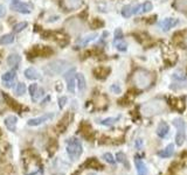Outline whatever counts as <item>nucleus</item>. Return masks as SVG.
<instances>
[{
	"label": "nucleus",
	"instance_id": "f257e3e1",
	"mask_svg": "<svg viewBox=\"0 0 187 175\" xmlns=\"http://www.w3.org/2000/svg\"><path fill=\"white\" fill-rule=\"evenodd\" d=\"M165 110H166V103H165V100L159 98L152 99L144 105H141V107H140V112L144 117L157 116V115L163 113Z\"/></svg>",
	"mask_w": 187,
	"mask_h": 175
},
{
	"label": "nucleus",
	"instance_id": "f03ea898",
	"mask_svg": "<svg viewBox=\"0 0 187 175\" xmlns=\"http://www.w3.org/2000/svg\"><path fill=\"white\" fill-rule=\"evenodd\" d=\"M132 81H133L134 85L138 89H146L151 85L152 83V75L151 72H149L147 70L139 69L134 71L133 76H132Z\"/></svg>",
	"mask_w": 187,
	"mask_h": 175
},
{
	"label": "nucleus",
	"instance_id": "7ed1b4c3",
	"mask_svg": "<svg viewBox=\"0 0 187 175\" xmlns=\"http://www.w3.org/2000/svg\"><path fill=\"white\" fill-rule=\"evenodd\" d=\"M67 153L71 160H77L82 154V144L77 138H69L67 140Z\"/></svg>",
	"mask_w": 187,
	"mask_h": 175
},
{
	"label": "nucleus",
	"instance_id": "20e7f679",
	"mask_svg": "<svg viewBox=\"0 0 187 175\" xmlns=\"http://www.w3.org/2000/svg\"><path fill=\"white\" fill-rule=\"evenodd\" d=\"M67 67H68V62L62 61V60H56V61H53V62L46 64L43 70L47 75L55 76L58 74H62L64 70L67 69Z\"/></svg>",
	"mask_w": 187,
	"mask_h": 175
},
{
	"label": "nucleus",
	"instance_id": "39448f33",
	"mask_svg": "<svg viewBox=\"0 0 187 175\" xmlns=\"http://www.w3.org/2000/svg\"><path fill=\"white\" fill-rule=\"evenodd\" d=\"M173 125L177 127V137H175V144L178 146H181L185 140V131H186V124L184 119L181 118H175L173 120Z\"/></svg>",
	"mask_w": 187,
	"mask_h": 175
},
{
	"label": "nucleus",
	"instance_id": "423d86ee",
	"mask_svg": "<svg viewBox=\"0 0 187 175\" xmlns=\"http://www.w3.org/2000/svg\"><path fill=\"white\" fill-rule=\"evenodd\" d=\"M64 80H66V83H67V89L69 92H75V87H76V70L74 68L69 69L66 74H64Z\"/></svg>",
	"mask_w": 187,
	"mask_h": 175
},
{
	"label": "nucleus",
	"instance_id": "0eeeda50",
	"mask_svg": "<svg viewBox=\"0 0 187 175\" xmlns=\"http://www.w3.org/2000/svg\"><path fill=\"white\" fill-rule=\"evenodd\" d=\"M11 10L14 12H19L22 14H28L32 12V5L27 2H21V1H15L11 4Z\"/></svg>",
	"mask_w": 187,
	"mask_h": 175
},
{
	"label": "nucleus",
	"instance_id": "6e6552de",
	"mask_svg": "<svg viewBox=\"0 0 187 175\" xmlns=\"http://www.w3.org/2000/svg\"><path fill=\"white\" fill-rule=\"evenodd\" d=\"M54 117V113H46L41 117H36V118H32L27 122V125L28 126H38V125H41L45 122H48L49 119H52Z\"/></svg>",
	"mask_w": 187,
	"mask_h": 175
},
{
	"label": "nucleus",
	"instance_id": "1a4fd4ad",
	"mask_svg": "<svg viewBox=\"0 0 187 175\" xmlns=\"http://www.w3.org/2000/svg\"><path fill=\"white\" fill-rule=\"evenodd\" d=\"M178 23H179V20H178V19H174V18H166V19H164L163 21L159 22V27L166 32V30L175 27Z\"/></svg>",
	"mask_w": 187,
	"mask_h": 175
},
{
	"label": "nucleus",
	"instance_id": "9d476101",
	"mask_svg": "<svg viewBox=\"0 0 187 175\" xmlns=\"http://www.w3.org/2000/svg\"><path fill=\"white\" fill-rule=\"evenodd\" d=\"M15 78V71L14 70H10V71H6L4 75L1 76V81L4 87L6 88H11L13 85V81Z\"/></svg>",
	"mask_w": 187,
	"mask_h": 175
},
{
	"label": "nucleus",
	"instance_id": "9b49d317",
	"mask_svg": "<svg viewBox=\"0 0 187 175\" xmlns=\"http://www.w3.org/2000/svg\"><path fill=\"white\" fill-rule=\"evenodd\" d=\"M5 122L6 127L7 130H10L11 132H14L15 130H17V124H18V118L15 116H13V115H10V116H7L5 118Z\"/></svg>",
	"mask_w": 187,
	"mask_h": 175
},
{
	"label": "nucleus",
	"instance_id": "f8f14e48",
	"mask_svg": "<svg viewBox=\"0 0 187 175\" xmlns=\"http://www.w3.org/2000/svg\"><path fill=\"white\" fill-rule=\"evenodd\" d=\"M109 72H110V69L105 68V67H98L94 70V75L98 80H105L109 75Z\"/></svg>",
	"mask_w": 187,
	"mask_h": 175
},
{
	"label": "nucleus",
	"instance_id": "ddd939ff",
	"mask_svg": "<svg viewBox=\"0 0 187 175\" xmlns=\"http://www.w3.org/2000/svg\"><path fill=\"white\" fill-rule=\"evenodd\" d=\"M23 74H25V77H26L27 80H32V81L41 78L40 72H39L36 69H34V68H27V69L25 70Z\"/></svg>",
	"mask_w": 187,
	"mask_h": 175
},
{
	"label": "nucleus",
	"instance_id": "4468645a",
	"mask_svg": "<svg viewBox=\"0 0 187 175\" xmlns=\"http://www.w3.org/2000/svg\"><path fill=\"white\" fill-rule=\"evenodd\" d=\"M134 163H136V167H137L138 175H147V168H146L145 163L143 162L138 157H136V159H134Z\"/></svg>",
	"mask_w": 187,
	"mask_h": 175
},
{
	"label": "nucleus",
	"instance_id": "2eb2a0df",
	"mask_svg": "<svg viewBox=\"0 0 187 175\" xmlns=\"http://www.w3.org/2000/svg\"><path fill=\"white\" fill-rule=\"evenodd\" d=\"M97 39V34L96 33H93V34H89L87 36H84V37H82L81 40L77 42V45L80 47H86L87 45H89L90 42H93Z\"/></svg>",
	"mask_w": 187,
	"mask_h": 175
},
{
	"label": "nucleus",
	"instance_id": "dca6fc26",
	"mask_svg": "<svg viewBox=\"0 0 187 175\" xmlns=\"http://www.w3.org/2000/svg\"><path fill=\"white\" fill-rule=\"evenodd\" d=\"M84 167H87V168H91V169H102L103 168V166L98 162V160H96L95 158H90V159H88L86 163H84Z\"/></svg>",
	"mask_w": 187,
	"mask_h": 175
},
{
	"label": "nucleus",
	"instance_id": "f3484780",
	"mask_svg": "<svg viewBox=\"0 0 187 175\" xmlns=\"http://www.w3.org/2000/svg\"><path fill=\"white\" fill-rule=\"evenodd\" d=\"M173 153H174V145H173V144H169V145L166 146V148H165V150L158 152V157L169 158Z\"/></svg>",
	"mask_w": 187,
	"mask_h": 175
},
{
	"label": "nucleus",
	"instance_id": "a211bd4d",
	"mask_svg": "<svg viewBox=\"0 0 187 175\" xmlns=\"http://www.w3.org/2000/svg\"><path fill=\"white\" fill-rule=\"evenodd\" d=\"M171 105L172 107L175 109L177 111H184L185 110V103L182 98H172L171 99Z\"/></svg>",
	"mask_w": 187,
	"mask_h": 175
},
{
	"label": "nucleus",
	"instance_id": "6ab92c4d",
	"mask_svg": "<svg viewBox=\"0 0 187 175\" xmlns=\"http://www.w3.org/2000/svg\"><path fill=\"white\" fill-rule=\"evenodd\" d=\"M169 133V125L165 122H161L159 125H158L157 128V134L160 137V138H165Z\"/></svg>",
	"mask_w": 187,
	"mask_h": 175
},
{
	"label": "nucleus",
	"instance_id": "aec40b11",
	"mask_svg": "<svg viewBox=\"0 0 187 175\" xmlns=\"http://www.w3.org/2000/svg\"><path fill=\"white\" fill-rule=\"evenodd\" d=\"M20 62H21V56L19 54H11L7 57V64L11 67H17Z\"/></svg>",
	"mask_w": 187,
	"mask_h": 175
},
{
	"label": "nucleus",
	"instance_id": "412c9836",
	"mask_svg": "<svg viewBox=\"0 0 187 175\" xmlns=\"http://www.w3.org/2000/svg\"><path fill=\"white\" fill-rule=\"evenodd\" d=\"M83 0H64V6L68 10H76L82 5Z\"/></svg>",
	"mask_w": 187,
	"mask_h": 175
},
{
	"label": "nucleus",
	"instance_id": "4be33fe9",
	"mask_svg": "<svg viewBox=\"0 0 187 175\" xmlns=\"http://www.w3.org/2000/svg\"><path fill=\"white\" fill-rule=\"evenodd\" d=\"M76 80H77V88H78V90L81 92H83L86 90V88H87V82H86L84 76L82 75V74H77L76 75Z\"/></svg>",
	"mask_w": 187,
	"mask_h": 175
},
{
	"label": "nucleus",
	"instance_id": "5701e85b",
	"mask_svg": "<svg viewBox=\"0 0 187 175\" xmlns=\"http://www.w3.org/2000/svg\"><path fill=\"white\" fill-rule=\"evenodd\" d=\"M69 118H68V115H66V116L60 120V122L58 124V130L60 131V132H64L66 131V128H67V126H68V124H69Z\"/></svg>",
	"mask_w": 187,
	"mask_h": 175
},
{
	"label": "nucleus",
	"instance_id": "b1692460",
	"mask_svg": "<svg viewBox=\"0 0 187 175\" xmlns=\"http://www.w3.org/2000/svg\"><path fill=\"white\" fill-rule=\"evenodd\" d=\"M81 133L86 137V138H90V134H91V127L90 125L87 124V122H83L81 125V128H80Z\"/></svg>",
	"mask_w": 187,
	"mask_h": 175
},
{
	"label": "nucleus",
	"instance_id": "393cba45",
	"mask_svg": "<svg viewBox=\"0 0 187 175\" xmlns=\"http://www.w3.org/2000/svg\"><path fill=\"white\" fill-rule=\"evenodd\" d=\"M14 41V35L12 34H5L2 35L1 37H0V45H10V43H12Z\"/></svg>",
	"mask_w": 187,
	"mask_h": 175
},
{
	"label": "nucleus",
	"instance_id": "a878e982",
	"mask_svg": "<svg viewBox=\"0 0 187 175\" xmlns=\"http://www.w3.org/2000/svg\"><path fill=\"white\" fill-rule=\"evenodd\" d=\"M119 118H121V116L111 117V118H105V119H103V120H99V124L105 125V126H110V125H113V124H115Z\"/></svg>",
	"mask_w": 187,
	"mask_h": 175
},
{
	"label": "nucleus",
	"instance_id": "bb28decb",
	"mask_svg": "<svg viewBox=\"0 0 187 175\" xmlns=\"http://www.w3.org/2000/svg\"><path fill=\"white\" fill-rule=\"evenodd\" d=\"M113 45H115V47H116L119 52H125V50H126V43L124 42L123 39L113 40Z\"/></svg>",
	"mask_w": 187,
	"mask_h": 175
},
{
	"label": "nucleus",
	"instance_id": "cd10ccee",
	"mask_svg": "<svg viewBox=\"0 0 187 175\" xmlns=\"http://www.w3.org/2000/svg\"><path fill=\"white\" fill-rule=\"evenodd\" d=\"M133 14V6L131 5H126L123 7L122 10V15L124 18H130Z\"/></svg>",
	"mask_w": 187,
	"mask_h": 175
},
{
	"label": "nucleus",
	"instance_id": "c85d7f7f",
	"mask_svg": "<svg viewBox=\"0 0 187 175\" xmlns=\"http://www.w3.org/2000/svg\"><path fill=\"white\" fill-rule=\"evenodd\" d=\"M116 159H117V161H118V162L125 163L126 168H129V167H130V165H129V162H128V159H126V155H125L123 152H118V153H117Z\"/></svg>",
	"mask_w": 187,
	"mask_h": 175
},
{
	"label": "nucleus",
	"instance_id": "c756f323",
	"mask_svg": "<svg viewBox=\"0 0 187 175\" xmlns=\"http://www.w3.org/2000/svg\"><path fill=\"white\" fill-rule=\"evenodd\" d=\"M26 90H27V88H26L25 83H22V82H19L17 84V87H15V93H17L18 96H22V95H25Z\"/></svg>",
	"mask_w": 187,
	"mask_h": 175
},
{
	"label": "nucleus",
	"instance_id": "7c9ffc66",
	"mask_svg": "<svg viewBox=\"0 0 187 175\" xmlns=\"http://www.w3.org/2000/svg\"><path fill=\"white\" fill-rule=\"evenodd\" d=\"M174 6L179 11H187V0H175Z\"/></svg>",
	"mask_w": 187,
	"mask_h": 175
},
{
	"label": "nucleus",
	"instance_id": "2f4dec72",
	"mask_svg": "<svg viewBox=\"0 0 187 175\" xmlns=\"http://www.w3.org/2000/svg\"><path fill=\"white\" fill-rule=\"evenodd\" d=\"M43 93H45V91H43V89L42 88H38V90L35 91V93L32 96V99H33V102H36V100H39V99L43 96Z\"/></svg>",
	"mask_w": 187,
	"mask_h": 175
},
{
	"label": "nucleus",
	"instance_id": "473e14b6",
	"mask_svg": "<svg viewBox=\"0 0 187 175\" xmlns=\"http://www.w3.org/2000/svg\"><path fill=\"white\" fill-rule=\"evenodd\" d=\"M27 26H28V23H27V22H19V23H17L14 27H13V30H14L15 33H19V32L23 30V29L26 28Z\"/></svg>",
	"mask_w": 187,
	"mask_h": 175
},
{
	"label": "nucleus",
	"instance_id": "72a5a7b5",
	"mask_svg": "<svg viewBox=\"0 0 187 175\" xmlns=\"http://www.w3.org/2000/svg\"><path fill=\"white\" fill-rule=\"evenodd\" d=\"M5 98L7 99V102H8V105H11L12 109H14V110H19V109H20V105L18 104L15 100H13L11 97H7V96H5Z\"/></svg>",
	"mask_w": 187,
	"mask_h": 175
},
{
	"label": "nucleus",
	"instance_id": "f704fd0d",
	"mask_svg": "<svg viewBox=\"0 0 187 175\" xmlns=\"http://www.w3.org/2000/svg\"><path fill=\"white\" fill-rule=\"evenodd\" d=\"M186 78V76L184 75L181 71H177L173 74V80H178V81H184Z\"/></svg>",
	"mask_w": 187,
	"mask_h": 175
},
{
	"label": "nucleus",
	"instance_id": "c9c22d12",
	"mask_svg": "<svg viewBox=\"0 0 187 175\" xmlns=\"http://www.w3.org/2000/svg\"><path fill=\"white\" fill-rule=\"evenodd\" d=\"M110 91L111 92H115V93H121L122 89H121V87H119L118 83H115V84H112L110 87Z\"/></svg>",
	"mask_w": 187,
	"mask_h": 175
},
{
	"label": "nucleus",
	"instance_id": "e433bc0d",
	"mask_svg": "<svg viewBox=\"0 0 187 175\" xmlns=\"http://www.w3.org/2000/svg\"><path fill=\"white\" fill-rule=\"evenodd\" d=\"M103 158L105 159V161H106V162L111 163V165H113V163H115V159H113L112 154H110V153H105L104 155H103Z\"/></svg>",
	"mask_w": 187,
	"mask_h": 175
},
{
	"label": "nucleus",
	"instance_id": "4c0bfd02",
	"mask_svg": "<svg viewBox=\"0 0 187 175\" xmlns=\"http://www.w3.org/2000/svg\"><path fill=\"white\" fill-rule=\"evenodd\" d=\"M67 102H68L67 97H60L58 98V106H60V109H63L64 105L67 104Z\"/></svg>",
	"mask_w": 187,
	"mask_h": 175
},
{
	"label": "nucleus",
	"instance_id": "58836bf2",
	"mask_svg": "<svg viewBox=\"0 0 187 175\" xmlns=\"http://www.w3.org/2000/svg\"><path fill=\"white\" fill-rule=\"evenodd\" d=\"M104 25V22L102 21V20H99V19H95L93 22V27L94 28H99V27H102Z\"/></svg>",
	"mask_w": 187,
	"mask_h": 175
},
{
	"label": "nucleus",
	"instance_id": "ea45409f",
	"mask_svg": "<svg viewBox=\"0 0 187 175\" xmlns=\"http://www.w3.org/2000/svg\"><path fill=\"white\" fill-rule=\"evenodd\" d=\"M36 90H38V84H30V85H29L28 91H29V95H30V96H33Z\"/></svg>",
	"mask_w": 187,
	"mask_h": 175
},
{
	"label": "nucleus",
	"instance_id": "a19ab883",
	"mask_svg": "<svg viewBox=\"0 0 187 175\" xmlns=\"http://www.w3.org/2000/svg\"><path fill=\"white\" fill-rule=\"evenodd\" d=\"M56 147H58V142H55V141H54V142H52V144L49 145V147H48V148H49V154H50V155H53V153L55 152Z\"/></svg>",
	"mask_w": 187,
	"mask_h": 175
},
{
	"label": "nucleus",
	"instance_id": "79ce46f5",
	"mask_svg": "<svg viewBox=\"0 0 187 175\" xmlns=\"http://www.w3.org/2000/svg\"><path fill=\"white\" fill-rule=\"evenodd\" d=\"M6 14V7L5 5H2V4H0V19L2 17H5Z\"/></svg>",
	"mask_w": 187,
	"mask_h": 175
},
{
	"label": "nucleus",
	"instance_id": "37998d69",
	"mask_svg": "<svg viewBox=\"0 0 187 175\" xmlns=\"http://www.w3.org/2000/svg\"><path fill=\"white\" fill-rule=\"evenodd\" d=\"M123 35H122V30L121 29H116V32H115V40L117 39H122Z\"/></svg>",
	"mask_w": 187,
	"mask_h": 175
},
{
	"label": "nucleus",
	"instance_id": "c03bdc74",
	"mask_svg": "<svg viewBox=\"0 0 187 175\" xmlns=\"http://www.w3.org/2000/svg\"><path fill=\"white\" fill-rule=\"evenodd\" d=\"M141 145H143V140L141 139H137L136 140V147L139 150L140 147H141Z\"/></svg>",
	"mask_w": 187,
	"mask_h": 175
},
{
	"label": "nucleus",
	"instance_id": "a18cd8bd",
	"mask_svg": "<svg viewBox=\"0 0 187 175\" xmlns=\"http://www.w3.org/2000/svg\"><path fill=\"white\" fill-rule=\"evenodd\" d=\"M185 45L187 46V34L185 35Z\"/></svg>",
	"mask_w": 187,
	"mask_h": 175
},
{
	"label": "nucleus",
	"instance_id": "49530a36",
	"mask_svg": "<svg viewBox=\"0 0 187 175\" xmlns=\"http://www.w3.org/2000/svg\"><path fill=\"white\" fill-rule=\"evenodd\" d=\"M87 175H96V174H94V173H90V174H87Z\"/></svg>",
	"mask_w": 187,
	"mask_h": 175
},
{
	"label": "nucleus",
	"instance_id": "de8ad7c7",
	"mask_svg": "<svg viewBox=\"0 0 187 175\" xmlns=\"http://www.w3.org/2000/svg\"><path fill=\"white\" fill-rule=\"evenodd\" d=\"M55 175H64V174H62V173H60V174H55Z\"/></svg>",
	"mask_w": 187,
	"mask_h": 175
},
{
	"label": "nucleus",
	"instance_id": "09e8293b",
	"mask_svg": "<svg viewBox=\"0 0 187 175\" xmlns=\"http://www.w3.org/2000/svg\"><path fill=\"white\" fill-rule=\"evenodd\" d=\"M0 99H1V92H0Z\"/></svg>",
	"mask_w": 187,
	"mask_h": 175
},
{
	"label": "nucleus",
	"instance_id": "8fccbe9b",
	"mask_svg": "<svg viewBox=\"0 0 187 175\" xmlns=\"http://www.w3.org/2000/svg\"><path fill=\"white\" fill-rule=\"evenodd\" d=\"M0 135H1V130H0Z\"/></svg>",
	"mask_w": 187,
	"mask_h": 175
}]
</instances>
